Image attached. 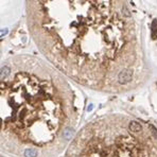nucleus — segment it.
Wrapping results in <instances>:
<instances>
[{
	"mask_svg": "<svg viewBox=\"0 0 157 157\" xmlns=\"http://www.w3.org/2000/svg\"><path fill=\"white\" fill-rule=\"evenodd\" d=\"M25 156L26 157H36L37 156V150L33 148L26 149L25 151Z\"/></svg>",
	"mask_w": 157,
	"mask_h": 157,
	"instance_id": "39448f33",
	"label": "nucleus"
},
{
	"mask_svg": "<svg viewBox=\"0 0 157 157\" xmlns=\"http://www.w3.org/2000/svg\"><path fill=\"white\" fill-rule=\"evenodd\" d=\"M91 109H93V104H90L89 106H88L87 111H91Z\"/></svg>",
	"mask_w": 157,
	"mask_h": 157,
	"instance_id": "423d86ee",
	"label": "nucleus"
},
{
	"mask_svg": "<svg viewBox=\"0 0 157 157\" xmlns=\"http://www.w3.org/2000/svg\"><path fill=\"white\" fill-rule=\"evenodd\" d=\"M73 130L71 128H66L64 130V133H63V136H64V138L66 140H70L71 138H72L73 136Z\"/></svg>",
	"mask_w": 157,
	"mask_h": 157,
	"instance_id": "20e7f679",
	"label": "nucleus"
},
{
	"mask_svg": "<svg viewBox=\"0 0 157 157\" xmlns=\"http://www.w3.org/2000/svg\"><path fill=\"white\" fill-rule=\"evenodd\" d=\"M21 67L10 82L1 80L3 125L26 133L33 139L47 141L60 128L63 107L51 80L35 72L32 56H18Z\"/></svg>",
	"mask_w": 157,
	"mask_h": 157,
	"instance_id": "f03ea898",
	"label": "nucleus"
},
{
	"mask_svg": "<svg viewBox=\"0 0 157 157\" xmlns=\"http://www.w3.org/2000/svg\"><path fill=\"white\" fill-rule=\"evenodd\" d=\"M128 130L132 132V133H140L142 131V126L139 122L137 121H131L128 123Z\"/></svg>",
	"mask_w": 157,
	"mask_h": 157,
	"instance_id": "7ed1b4c3",
	"label": "nucleus"
},
{
	"mask_svg": "<svg viewBox=\"0 0 157 157\" xmlns=\"http://www.w3.org/2000/svg\"><path fill=\"white\" fill-rule=\"evenodd\" d=\"M27 15L41 54L85 84L118 80L140 53L126 0H27Z\"/></svg>",
	"mask_w": 157,
	"mask_h": 157,
	"instance_id": "f257e3e1",
	"label": "nucleus"
}]
</instances>
